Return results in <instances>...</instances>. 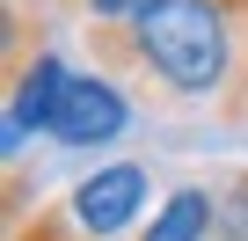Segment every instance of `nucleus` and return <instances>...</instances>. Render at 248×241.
<instances>
[{"label": "nucleus", "mask_w": 248, "mask_h": 241, "mask_svg": "<svg viewBox=\"0 0 248 241\" xmlns=\"http://www.w3.org/2000/svg\"><path fill=\"white\" fill-rule=\"evenodd\" d=\"M124 95H117V80H102V73H80V80H66V95H59V117H51V132L44 139H59V146H102V139H117L124 132Z\"/></svg>", "instance_id": "nucleus-2"}, {"label": "nucleus", "mask_w": 248, "mask_h": 241, "mask_svg": "<svg viewBox=\"0 0 248 241\" xmlns=\"http://www.w3.org/2000/svg\"><path fill=\"white\" fill-rule=\"evenodd\" d=\"M212 226H219V197H212V190H175V197L154 212L146 241H204Z\"/></svg>", "instance_id": "nucleus-5"}, {"label": "nucleus", "mask_w": 248, "mask_h": 241, "mask_svg": "<svg viewBox=\"0 0 248 241\" xmlns=\"http://www.w3.org/2000/svg\"><path fill=\"white\" fill-rule=\"evenodd\" d=\"M233 51H241L233 0H146L132 15V66L168 80L175 95H219Z\"/></svg>", "instance_id": "nucleus-1"}, {"label": "nucleus", "mask_w": 248, "mask_h": 241, "mask_svg": "<svg viewBox=\"0 0 248 241\" xmlns=\"http://www.w3.org/2000/svg\"><path fill=\"white\" fill-rule=\"evenodd\" d=\"M66 80H73V73H66L51 51H37V59H22V66H15V95H8V154H15L30 132H51Z\"/></svg>", "instance_id": "nucleus-4"}, {"label": "nucleus", "mask_w": 248, "mask_h": 241, "mask_svg": "<svg viewBox=\"0 0 248 241\" xmlns=\"http://www.w3.org/2000/svg\"><path fill=\"white\" fill-rule=\"evenodd\" d=\"M139 205H146V176H139L132 161H117V168H95V176L73 190V226L95 234V241H109V234L132 226Z\"/></svg>", "instance_id": "nucleus-3"}, {"label": "nucleus", "mask_w": 248, "mask_h": 241, "mask_svg": "<svg viewBox=\"0 0 248 241\" xmlns=\"http://www.w3.org/2000/svg\"><path fill=\"white\" fill-rule=\"evenodd\" d=\"M219 234H226V241H248V183H233V190L219 197Z\"/></svg>", "instance_id": "nucleus-6"}]
</instances>
